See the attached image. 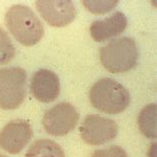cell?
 Here are the masks:
<instances>
[{
    "label": "cell",
    "mask_w": 157,
    "mask_h": 157,
    "mask_svg": "<svg viewBox=\"0 0 157 157\" xmlns=\"http://www.w3.org/2000/svg\"><path fill=\"white\" fill-rule=\"evenodd\" d=\"M5 23L15 40L25 47L36 45L44 35V26L37 15L22 4L13 5L7 10Z\"/></svg>",
    "instance_id": "obj_1"
},
{
    "label": "cell",
    "mask_w": 157,
    "mask_h": 157,
    "mask_svg": "<svg viewBox=\"0 0 157 157\" xmlns=\"http://www.w3.org/2000/svg\"><path fill=\"white\" fill-rule=\"evenodd\" d=\"M89 98L95 109L109 115L124 112L130 103L126 87L112 78H102L90 89Z\"/></svg>",
    "instance_id": "obj_2"
},
{
    "label": "cell",
    "mask_w": 157,
    "mask_h": 157,
    "mask_svg": "<svg viewBox=\"0 0 157 157\" xmlns=\"http://www.w3.org/2000/svg\"><path fill=\"white\" fill-rule=\"evenodd\" d=\"M137 60L136 43L128 37L115 39L100 50V61L111 73L127 72L134 68Z\"/></svg>",
    "instance_id": "obj_3"
},
{
    "label": "cell",
    "mask_w": 157,
    "mask_h": 157,
    "mask_svg": "<svg viewBox=\"0 0 157 157\" xmlns=\"http://www.w3.org/2000/svg\"><path fill=\"white\" fill-rule=\"evenodd\" d=\"M26 94V72L19 67L0 69V108H19Z\"/></svg>",
    "instance_id": "obj_4"
},
{
    "label": "cell",
    "mask_w": 157,
    "mask_h": 157,
    "mask_svg": "<svg viewBox=\"0 0 157 157\" xmlns=\"http://www.w3.org/2000/svg\"><path fill=\"white\" fill-rule=\"evenodd\" d=\"M80 115L69 102H60L48 109L42 118V126L52 136H66L76 128Z\"/></svg>",
    "instance_id": "obj_5"
},
{
    "label": "cell",
    "mask_w": 157,
    "mask_h": 157,
    "mask_svg": "<svg viewBox=\"0 0 157 157\" xmlns=\"http://www.w3.org/2000/svg\"><path fill=\"white\" fill-rule=\"evenodd\" d=\"M81 138L93 146L103 145L114 140L118 135V125L114 120L99 115L86 117L80 127Z\"/></svg>",
    "instance_id": "obj_6"
},
{
    "label": "cell",
    "mask_w": 157,
    "mask_h": 157,
    "mask_svg": "<svg viewBox=\"0 0 157 157\" xmlns=\"http://www.w3.org/2000/svg\"><path fill=\"white\" fill-rule=\"evenodd\" d=\"M37 11L49 26L63 27L70 24L76 17V7L71 0H37Z\"/></svg>",
    "instance_id": "obj_7"
},
{
    "label": "cell",
    "mask_w": 157,
    "mask_h": 157,
    "mask_svg": "<svg viewBox=\"0 0 157 157\" xmlns=\"http://www.w3.org/2000/svg\"><path fill=\"white\" fill-rule=\"evenodd\" d=\"M33 132L29 123L14 120L5 125L0 132V147L10 154H17L33 138Z\"/></svg>",
    "instance_id": "obj_8"
},
{
    "label": "cell",
    "mask_w": 157,
    "mask_h": 157,
    "mask_svg": "<svg viewBox=\"0 0 157 157\" xmlns=\"http://www.w3.org/2000/svg\"><path fill=\"white\" fill-rule=\"evenodd\" d=\"M31 93L41 102H52L58 98L60 90L59 76L52 70L39 69L30 81Z\"/></svg>",
    "instance_id": "obj_9"
},
{
    "label": "cell",
    "mask_w": 157,
    "mask_h": 157,
    "mask_svg": "<svg viewBox=\"0 0 157 157\" xmlns=\"http://www.w3.org/2000/svg\"><path fill=\"white\" fill-rule=\"evenodd\" d=\"M127 23L126 15L117 11L110 17L95 20L90 27V35L96 42H104L122 34L126 30Z\"/></svg>",
    "instance_id": "obj_10"
},
{
    "label": "cell",
    "mask_w": 157,
    "mask_h": 157,
    "mask_svg": "<svg viewBox=\"0 0 157 157\" xmlns=\"http://www.w3.org/2000/svg\"><path fill=\"white\" fill-rule=\"evenodd\" d=\"M25 157H66L62 147L49 139H39L33 142L25 153Z\"/></svg>",
    "instance_id": "obj_11"
},
{
    "label": "cell",
    "mask_w": 157,
    "mask_h": 157,
    "mask_svg": "<svg viewBox=\"0 0 157 157\" xmlns=\"http://www.w3.org/2000/svg\"><path fill=\"white\" fill-rule=\"evenodd\" d=\"M138 126L141 133L148 138H156V105H146L139 114Z\"/></svg>",
    "instance_id": "obj_12"
},
{
    "label": "cell",
    "mask_w": 157,
    "mask_h": 157,
    "mask_svg": "<svg viewBox=\"0 0 157 157\" xmlns=\"http://www.w3.org/2000/svg\"><path fill=\"white\" fill-rule=\"evenodd\" d=\"M15 56V47L8 34L0 27V65L9 63Z\"/></svg>",
    "instance_id": "obj_13"
},
{
    "label": "cell",
    "mask_w": 157,
    "mask_h": 157,
    "mask_svg": "<svg viewBox=\"0 0 157 157\" xmlns=\"http://www.w3.org/2000/svg\"><path fill=\"white\" fill-rule=\"evenodd\" d=\"M83 5L94 14H104L110 12L119 3L118 0H83Z\"/></svg>",
    "instance_id": "obj_14"
},
{
    "label": "cell",
    "mask_w": 157,
    "mask_h": 157,
    "mask_svg": "<svg viewBox=\"0 0 157 157\" xmlns=\"http://www.w3.org/2000/svg\"><path fill=\"white\" fill-rule=\"evenodd\" d=\"M92 157H128V155L122 147L114 145L108 148L96 150Z\"/></svg>",
    "instance_id": "obj_15"
},
{
    "label": "cell",
    "mask_w": 157,
    "mask_h": 157,
    "mask_svg": "<svg viewBox=\"0 0 157 157\" xmlns=\"http://www.w3.org/2000/svg\"><path fill=\"white\" fill-rule=\"evenodd\" d=\"M0 157H8V156H5V155H3V154H0Z\"/></svg>",
    "instance_id": "obj_16"
}]
</instances>
